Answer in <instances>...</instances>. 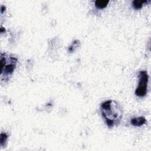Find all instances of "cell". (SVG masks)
<instances>
[{"label": "cell", "mask_w": 151, "mask_h": 151, "mask_svg": "<svg viewBox=\"0 0 151 151\" xmlns=\"http://www.w3.org/2000/svg\"><path fill=\"white\" fill-rule=\"evenodd\" d=\"M100 111L108 127L111 128L119 125L122 119L123 110L118 102L109 100L101 103Z\"/></svg>", "instance_id": "cell-1"}, {"label": "cell", "mask_w": 151, "mask_h": 151, "mask_svg": "<svg viewBox=\"0 0 151 151\" xmlns=\"http://www.w3.org/2000/svg\"><path fill=\"white\" fill-rule=\"evenodd\" d=\"M1 64V79L2 81L9 80L10 76L13 74L17 64L18 59L11 54L1 52L0 56Z\"/></svg>", "instance_id": "cell-2"}, {"label": "cell", "mask_w": 151, "mask_h": 151, "mask_svg": "<svg viewBox=\"0 0 151 151\" xmlns=\"http://www.w3.org/2000/svg\"><path fill=\"white\" fill-rule=\"evenodd\" d=\"M149 76L146 71L142 70L139 74V83L135 90L136 96L143 97L146 96L147 90Z\"/></svg>", "instance_id": "cell-3"}, {"label": "cell", "mask_w": 151, "mask_h": 151, "mask_svg": "<svg viewBox=\"0 0 151 151\" xmlns=\"http://www.w3.org/2000/svg\"><path fill=\"white\" fill-rule=\"evenodd\" d=\"M146 122V119L143 116L133 117L130 120V123L134 126L140 127Z\"/></svg>", "instance_id": "cell-4"}, {"label": "cell", "mask_w": 151, "mask_h": 151, "mask_svg": "<svg viewBox=\"0 0 151 151\" xmlns=\"http://www.w3.org/2000/svg\"><path fill=\"white\" fill-rule=\"evenodd\" d=\"M109 2L108 0H97L95 1V6L98 9H103L107 6Z\"/></svg>", "instance_id": "cell-5"}, {"label": "cell", "mask_w": 151, "mask_h": 151, "mask_svg": "<svg viewBox=\"0 0 151 151\" xmlns=\"http://www.w3.org/2000/svg\"><path fill=\"white\" fill-rule=\"evenodd\" d=\"M150 2V1H143V0H134L133 1V6L134 9H140L143 5L145 3H147Z\"/></svg>", "instance_id": "cell-6"}, {"label": "cell", "mask_w": 151, "mask_h": 151, "mask_svg": "<svg viewBox=\"0 0 151 151\" xmlns=\"http://www.w3.org/2000/svg\"><path fill=\"white\" fill-rule=\"evenodd\" d=\"M8 139V135L6 133L2 132L0 135V145L2 147L5 146Z\"/></svg>", "instance_id": "cell-7"}, {"label": "cell", "mask_w": 151, "mask_h": 151, "mask_svg": "<svg viewBox=\"0 0 151 151\" xmlns=\"http://www.w3.org/2000/svg\"><path fill=\"white\" fill-rule=\"evenodd\" d=\"M79 43H80V42H79L78 40H74V41L73 42L72 44L68 47V51H69L70 52H71L74 51V50L76 49V48L78 46Z\"/></svg>", "instance_id": "cell-8"}]
</instances>
